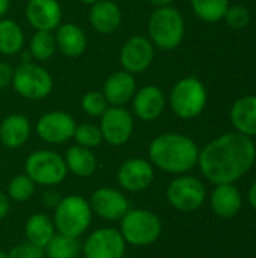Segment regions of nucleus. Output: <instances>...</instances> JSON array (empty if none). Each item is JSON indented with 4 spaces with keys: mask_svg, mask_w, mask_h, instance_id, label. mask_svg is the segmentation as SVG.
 I'll use <instances>...</instances> for the list:
<instances>
[{
    "mask_svg": "<svg viewBox=\"0 0 256 258\" xmlns=\"http://www.w3.org/2000/svg\"><path fill=\"white\" fill-rule=\"evenodd\" d=\"M18 95L26 100H44L53 91V77L35 62H23L14 70L12 83Z\"/></svg>",
    "mask_w": 256,
    "mask_h": 258,
    "instance_id": "nucleus-7",
    "label": "nucleus"
},
{
    "mask_svg": "<svg viewBox=\"0 0 256 258\" xmlns=\"http://www.w3.org/2000/svg\"><path fill=\"white\" fill-rule=\"evenodd\" d=\"M199 148L193 139L181 133H163L152 139L149 159L161 171L184 174L198 165Z\"/></svg>",
    "mask_w": 256,
    "mask_h": 258,
    "instance_id": "nucleus-2",
    "label": "nucleus"
},
{
    "mask_svg": "<svg viewBox=\"0 0 256 258\" xmlns=\"http://www.w3.org/2000/svg\"><path fill=\"white\" fill-rule=\"evenodd\" d=\"M24 47V32L21 26L9 18L0 20V54L14 56Z\"/></svg>",
    "mask_w": 256,
    "mask_h": 258,
    "instance_id": "nucleus-25",
    "label": "nucleus"
},
{
    "mask_svg": "<svg viewBox=\"0 0 256 258\" xmlns=\"http://www.w3.org/2000/svg\"><path fill=\"white\" fill-rule=\"evenodd\" d=\"M0 258H9V257H8V254H5V252H2V251H0Z\"/></svg>",
    "mask_w": 256,
    "mask_h": 258,
    "instance_id": "nucleus-42",
    "label": "nucleus"
},
{
    "mask_svg": "<svg viewBox=\"0 0 256 258\" xmlns=\"http://www.w3.org/2000/svg\"><path fill=\"white\" fill-rule=\"evenodd\" d=\"M33 192H35V183L26 174L17 175L9 181L8 186L9 200H14L17 203H24L32 198Z\"/></svg>",
    "mask_w": 256,
    "mask_h": 258,
    "instance_id": "nucleus-31",
    "label": "nucleus"
},
{
    "mask_svg": "<svg viewBox=\"0 0 256 258\" xmlns=\"http://www.w3.org/2000/svg\"><path fill=\"white\" fill-rule=\"evenodd\" d=\"M121 234L125 242L134 246H146L160 237L161 221L149 210H128L121 219Z\"/></svg>",
    "mask_w": 256,
    "mask_h": 258,
    "instance_id": "nucleus-6",
    "label": "nucleus"
},
{
    "mask_svg": "<svg viewBox=\"0 0 256 258\" xmlns=\"http://www.w3.org/2000/svg\"><path fill=\"white\" fill-rule=\"evenodd\" d=\"M247 198H249V203H250V206H252L253 209H256V180L253 181V184L250 186V189H249Z\"/></svg>",
    "mask_w": 256,
    "mask_h": 258,
    "instance_id": "nucleus-38",
    "label": "nucleus"
},
{
    "mask_svg": "<svg viewBox=\"0 0 256 258\" xmlns=\"http://www.w3.org/2000/svg\"><path fill=\"white\" fill-rule=\"evenodd\" d=\"M26 20L35 30L53 32L62 24V6L57 0H29Z\"/></svg>",
    "mask_w": 256,
    "mask_h": 258,
    "instance_id": "nucleus-14",
    "label": "nucleus"
},
{
    "mask_svg": "<svg viewBox=\"0 0 256 258\" xmlns=\"http://www.w3.org/2000/svg\"><path fill=\"white\" fill-rule=\"evenodd\" d=\"M131 100L134 113L142 121H155L166 107V97L155 85H146L136 91Z\"/></svg>",
    "mask_w": 256,
    "mask_h": 258,
    "instance_id": "nucleus-17",
    "label": "nucleus"
},
{
    "mask_svg": "<svg viewBox=\"0 0 256 258\" xmlns=\"http://www.w3.org/2000/svg\"><path fill=\"white\" fill-rule=\"evenodd\" d=\"M80 2L84 3V5H91V6H92V5H94L95 2H98V0H80Z\"/></svg>",
    "mask_w": 256,
    "mask_h": 258,
    "instance_id": "nucleus-41",
    "label": "nucleus"
},
{
    "mask_svg": "<svg viewBox=\"0 0 256 258\" xmlns=\"http://www.w3.org/2000/svg\"><path fill=\"white\" fill-rule=\"evenodd\" d=\"M91 209L103 219L118 221L122 219L128 212V201L119 190L112 187H101L92 194Z\"/></svg>",
    "mask_w": 256,
    "mask_h": 258,
    "instance_id": "nucleus-16",
    "label": "nucleus"
},
{
    "mask_svg": "<svg viewBox=\"0 0 256 258\" xmlns=\"http://www.w3.org/2000/svg\"><path fill=\"white\" fill-rule=\"evenodd\" d=\"M154 180L152 165L140 157L124 162L118 171V183L130 192H142L151 186Z\"/></svg>",
    "mask_w": 256,
    "mask_h": 258,
    "instance_id": "nucleus-15",
    "label": "nucleus"
},
{
    "mask_svg": "<svg viewBox=\"0 0 256 258\" xmlns=\"http://www.w3.org/2000/svg\"><path fill=\"white\" fill-rule=\"evenodd\" d=\"M190 2L196 17L205 23L220 21L229 8V0H190Z\"/></svg>",
    "mask_w": 256,
    "mask_h": 258,
    "instance_id": "nucleus-29",
    "label": "nucleus"
},
{
    "mask_svg": "<svg viewBox=\"0 0 256 258\" xmlns=\"http://www.w3.org/2000/svg\"><path fill=\"white\" fill-rule=\"evenodd\" d=\"M57 50L68 57H78L86 51L88 38L84 30L74 23H62L54 33Z\"/></svg>",
    "mask_w": 256,
    "mask_h": 258,
    "instance_id": "nucleus-20",
    "label": "nucleus"
},
{
    "mask_svg": "<svg viewBox=\"0 0 256 258\" xmlns=\"http://www.w3.org/2000/svg\"><path fill=\"white\" fill-rule=\"evenodd\" d=\"M100 130L103 141L113 147L124 145L130 141L134 132L133 115L122 106H109L107 110L100 116Z\"/></svg>",
    "mask_w": 256,
    "mask_h": 258,
    "instance_id": "nucleus-9",
    "label": "nucleus"
},
{
    "mask_svg": "<svg viewBox=\"0 0 256 258\" xmlns=\"http://www.w3.org/2000/svg\"><path fill=\"white\" fill-rule=\"evenodd\" d=\"M14 68L8 62H0V89H5L12 83Z\"/></svg>",
    "mask_w": 256,
    "mask_h": 258,
    "instance_id": "nucleus-35",
    "label": "nucleus"
},
{
    "mask_svg": "<svg viewBox=\"0 0 256 258\" xmlns=\"http://www.w3.org/2000/svg\"><path fill=\"white\" fill-rule=\"evenodd\" d=\"M186 24L183 14L174 6L157 8L148 20L149 41L155 48L170 51L184 39Z\"/></svg>",
    "mask_w": 256,
    "mask_h": 258,
    "instance_id": "nucleus-3",
    "label": "nucleus"
},
{
    "mask_svg": "<svg viewBox=\"0 0 256 258\" xmlns=\"http://www.w3.org/2000/svg\"><path fill=\"white\" fill-rule=\"evenodd\" d=\"M56 51H57V45H56L54 35L45 30H35L29 42V53L32 59L44 62L53 57Z\"/></svg>",
    "mask_w": 256,
    "mask_h": 258,
    "instance_id": "nucleus-27",
    "label": "nucleus"
},
{
    "mask_svg": "<svg viewBox=\"0 0 256 258\" xmlns=\"http://www.w3.org/2000/svg\"><path fill=\"white\" fill-rule=\"evenodd\" d=\"M243 200L240 190L231 184H217L211 195V209L220 218H232L241 209Z\"/></svg>",
    "mask_w": 256,
    "mask_h": 258,
    "instance_id": "nucleus-23",
    "label": "nucleus"
},
{
    "mask_svg": "<svg viewBox=\"0 0 256 258\" xmlns=\"http://www.w3.org/2000/svg\"><path fill=\"white\" fill-rule=\"evenodd\" d=\"M42 258H44V257H42Z\"/></svg>",
    "mask_w": 256,
    "mask_h": 258,
    "instance_id": "nucleus-43",
    "label": "nucleus"
},
{
    "mask_svg": "<svg viewBox=\"0 0 256 258\" xmlns=\"http://www.w3.org/2000/svg\"><path fill=\"white\" fill-rule=\"evenodd\" d=\"M74 139H75L77 145H81V147L91 150L101 144L103 135H101V130L98 125H95L92 122H83L75 127Z\"/></svg>",
    "mask_w": 256,
    "mask_h": 258,
    "instance_id": "nucleus-30",
    "label": "nucleus"
},
{
    "mask_svg": "<svg viewBox=\"0 0 256 258\" xmlns=\"http://www.w3.org/2000/svg\"><path fill=\"white\" fill-rule=\"evenodd\" d=\"M27 242L39 248H45L54 236V224L47 215H33L26 222Z\"/></svg>",
    "mask_w": 256,
    "mask_h": 258,
    "instance_id": "nucleus-26",
    "label": "nucleus"
},
{
    "mask_svg": "<svg viewBox=\"0 0 256 258\" xmlns=\"http://www.w3.org/2000/svg\"><path fill=\"white\" fill-rule=\"evenodd\" d=\"M11 209V203H9V197H6L5 194L0 192V219L5 218L9 213Z\"/></svg>",
    "mask_w": 256,
    "mask_h": 258,
    "instance_id": "nucleus-37",
    "label": "nucleus"
},
{
    "mask_svg": "<svg viewBox=\"0 0 256 258\" xmlns=\"http://www.w3.org/2000/svg\"><path fill=\"white\" fill-rule=\"evenodd\" d=\"M80 249L81 245L77 237H68L63 234H54L44 248L48 258H77Z\"/></svg>",
    "mask_w": 256,
    "mask_h": 258,
    "instance_id": "nucleus-28",
    "label": "nucleus"
},
{
    "mask_svg": "<svg viewBox=\"0 0 256 258\" xmlns=\"http://www.w3.org/2000/svg\"><path fill=\"white\" fill-rule=\"evenodd\" d=\"M30 136V121L21 113L8 115L0 122V142L11 150L23 147Z\"/></svg>",
    "mask_w": 256,
    "mask_h": 258,
    "instance_id": "nucleus-21",
    "label": "nucleus"
},
{
    "mask_svg": "<svg viewBox=\"0 0 256 258\" xmlns=\"http://www.w3.org/2000/svg\"><path fill=\"white\" fill-rule=\"evenodd\" d=\"M255 159L256 147L252 138L234 132L208 142L199 151L198 165L205 178L217 186L240 180L250 171Z\"/></svg>",
    "mask_w": 256,
    "mask_h": 258,
    "instance_id": "nucleus-1",
    "label": "nucleus"
},
{
    "mask_svg": "<svg viewBox=\"0 0 256 258\" xmlns=\"http://www.w3.org/2000/svg\"><path fill=\"white\" fill-rule=\"evenodd\" d=\"M225 21L228 23L229 27L232 29H243L249 24L250 21V14L249 9L241 6V5H235V6H229L226 14H225Z\"/></svg>",
    "mask_w": 256,
    "mask_h": 258,
    "instance_id": "nucleus-33",
    "label": "nucleus"
},
{
    "mask_svg": "<svg viewBox=\"0 0 256 258\" xmlns=\"http://www.w3.org/2000/svg\"><path fill=\"white\" fill-rule=\"evenodd\" d=\"M155 47L149 38L143 35H134L128 38L119 53V60L122 70L136 76L145 73L154 62Z\"/></svg>",
    "mask_w": 256,
    "mask_h": 258,
    "instance_id": "nucleus-10",
    "label": "nucleus"
},
{
    "mask_svg": "<svg viewBox=\"0 0 256 258\" xmlns=\"http://www.w3.org/2000/svg\"><path fill=\"white\" fill-rule=\"evenodd\" d=\"M89 23L98 33H113L122 23V11L113 0H98L91 6Z\"/></svg>",
    "mask_w": 256,
    "mask_h": 258,
    "instance_id": "nucleus-19",
    "label": "nucleus"
},
{
    "mask_svg": "<svg viewBox=\"0 0 256 258\" xmlns=\"http://www.w3.org/2000/svg\"><path fill=\"white\" fill-rule=\"evenodd\" d=\"M80 106L83 112L92 118H100L109 107V103L101 91H89L81 97Z\"/></svg>",
    "mask_w": 256,
    "mask_h": 258,
    "instance_id": "nucleus-32",
    "label": "nucleus"
},
{
    "mask_svg": "<svg viewBox=\"0 0 256 258\" xmlns=\"http://www.w3.org/2000/svg\"><path fill=\"white\" fill-rule=\"evenodd\" d=\"M60 200H62V198H60L59 194L54 192V190H48V192L44 194V204H45L47 207H56V206L59 204Z\"/></svg>",
    "mask_w": 256,
    "mask_h": 258,
    "instance_id": "nucleus-36",
    "label": "nucleus"
},
{
    "mask_svg": "<svg viewBox=\"0 0 256 258\" xmlns=\"http://www.w3.org/2000/svg\"><path fill=\"white\" fill-rule=\"evenodd\" d=\"M65 165L77 177H91L97 169V159L89 148L74 145L65 154Z\"/></svg>",
    "mask_w": 256,
    "mask_h": 258,
    "instance_id": "nucleus-24",
    "label": "nucleus"
},
{
    "mask_svg": "<svg viewBox=\"0 0 256 258\" xmlns=\"http://www.w3.org/2000/svg\"><path fill=\"white\" fill-rule=\"evenodd\" d=\"M92 212L88 201L80 195H69L59 201L54 212V227L59 234L68 237L81 236L91 224Z\"/></svg>",
    "mask_w": 256,
    "mask_h": 258,
    "instance_id": "nucleus-5",
    "label": "nucleus"
},
{
    "mask_svg": "<svg viewBox=\"0 0 256 258\" xmlns=\"http://www.w3.org/2000/svg\"><path fill=\"white\" fill-rule=\"evenodd\" d=\"M208 94L204 83L196 77H184L178 80L169 95L172 112L181 119H193L199 116L207 106Z\"/></svg>",
    "mask_w": 256,
    "mask_h": 258,
    "instance_id": "nucleus-4",
    "label": "nucleus"
},
{
    "mask_svg": "<svg viewBox=\"0 0 256 258\" xmlns=\"http://www.w3.org/2000/svg\"><path fill=\"white\" fill-rule=\"evenodd\" d=\"M75 127L77 124L69 113L62 110H51L38 119L36 133L47 144H63L74 138Z\"/></svg>",
    "mask_w": 256,
    "mask_h": 258,
    "instance_id": "nucleus-12",
    "label": "nucleus"
},
{
    "mask_svg": "<svg viewBox=\"0 0 256 258\" xmlns=\"http://www.w3.org/2000/svg\"><path fill=\"white\" fill-rule=\"evenodd\" d=\"M26 175L38 184L56 186L66 177V165L62 156L50 150H38L29 154L24 163Z\"/></svg>",
    "mask_w": 256,
    "mask_h": 258,
    "instance_id": "nucleus-8",
    "label": "nucleus"
},
{
    "mask_svg": "<svg viewBox=\"0 0 256 258\" xmlns=\"http://www.w3.org/2000/svg\"><path fill=\"white\" fill-rule=\"evenodd\" d=\"M205 187L201 180L189 175L175 178L167 187L169 203L181 212H193L205 201Z\"/></svg>",
    "mask_w": 256,
    "mask_h": 258,
    "instance_id": "nucleus-11",
    "label": "nucleus"
},
{
    "mask_svg": "<svg viewBox=\"0 0 256 258\" xmlns=\"http://www.w3.org/2000/svg\"><path fill=\"white\" fill-rule=\"evenodd\" d=\"M125 240L121 231L115 228H101L94 231L83 246L86 258H122Z\"/></svg>",
    "mask_w": 256,
    "mask_h": 258,
    "instance_id": "nucleus-13",
    "label": "nucleus"
},
{
    "mask_svg": "<svg viewBox=\"0 0 256 258\" xmlns=\"http://www.w3.org/2000/svg\"><path fill=\"white\" fill-rule=\"evenodd\" d=\"M101 92L109 106H124L131 101L136 94V79L125 70L115 71L106 79Z\"/></svg>",
    "mask_w": 256,
    "mask_h": 258,
    "instance_id": "nucleus-18",
    "label": "nucleus"
},
{
    "mask_svg": "<svg viewBox=\"0 0 256 258\" xmlns=\"http://www.w3.org/2000/svg\"><path fill=\"white\" fill-rule=\"evenodd\" d=\"M9 258H42L44 257V248H39L36 245H32L30 242L20 243L14 246L9 254Z\"/></svg>",
    "mask_w": 256,
    "mask_h": 258,
    "instance_id": "nucleus-34",
    "label": "nucleus"
},
{
    "mask_svg": "<svg viewBox=\"0 0 256 258\" xmlns=\"http://www.w3.org/2000/svg\"><path fill=\"white\" fill-rule=\"evenodd\" d=\"M11 8V0H0V20L6 17Z\"/></svg>",
    "mask_w": 256,
    "mask_h": 258,
    "instance_id": "nucleus-39",
    "label": "nucleus"
},
{
    "mask_svg": "<svg viewBox=\"0 0 256 258\" xmlns=\"http://www.w3.org/2000/svg\"><path fill=\"white\" fill-rule=\"evenodd\" d=\"M231 122L234 128L247 136H256V95H244L231 107Z\"/></svg>",
    "mask_w": 256,
    "mask_h": 258,
    "instance_id": "nucleus-22",
    "label": "nucleus"
},
{
    "mask_svg": "<svg viewBox=\"0 0 256 258\" xmlns=\"http://www.w3.org/2000/svg\"><path fill=\"white\" fill-rule=\"evenodd\" d=\"M151 5H154L155 8H163V6H170L172 0H148Z\"/></svg>",
    "mask_w": 256,
    "mask_h": 258,
    "instance_id": "nucleus-40",
    "label": "nucleus"
}]
</instances>
